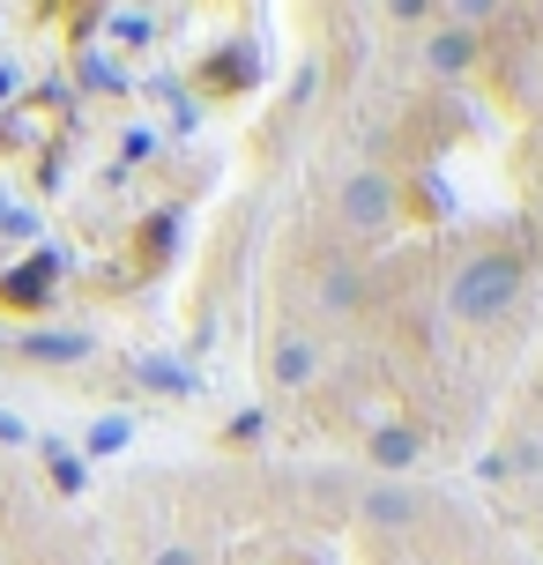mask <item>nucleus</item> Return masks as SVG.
Masks as SVG:
<instances>
[{
    "label": "nucleus",
    "instance_id": "13",
    "mask_svg": "<svg viewBox=\"0 0 543 565\" xmlns=\"http://www.w3.org/2000/svg\"><path fill=\"white\" fill-rule=\"evenodd\" d=\"M0 447H30V424L8 417V409H0Z\"/></svg>",
    "mask_w": 543,
    "mask_h": 565
},
{
    "label": "nucleus",
    "instance_id": "4",
    "mask_svg": "<svg viewBox=\"0 0 543 565\" xmlns=\"http://www.w3.org/2000/svg\"><path fill=\"white\" fill-rule=\"evenodd\" d=\"M15 358L67 372V365H89L97 358V335H83V328H30V335H15Z\"/></svg>",
    "mask_w": 543,
    "mask_h": 565
},
{
    "label": "nucleus",
    "instance_id": "1",
    "mask_svg": "<svg viewBox=\"0 0 543 565\" xmlns=\"http://www.w3.org/2000/svg\"><path fill=\"white\" fill-rule=\"evenodd\" d=\"M521 282H529V268H521V254H469L455 268V282H447V312L455 320H469V328H491L499 312H514Z\"/></svg>",
    "mask_w": 543,
    "mask_h": 565
},
{
    "label": "nucleus",
    "instance_id": "14",
    "mask_svg": "<svg viewBox=\"0 0 543 565\" xmlns=\"http://www.w3.org/2000/svg\"><path fill=\"white\" fill-rule=\"evenodd\" d=\"M231 439H260V409H238L231 417Z\"/></svg>",
    "mask_w": 543,
    "mask_h": 565
},
{
    "label": "nucleus",
    "instance_id": "3",
    "mask_svg": "<svg viewBox=\"0 0 543 565\" xmlns=\"http://www.w3.org/2000/svg\"><path fill=\"white\" fill-rule=\"evenodd\" d=\"M425 513H432V499L417 491V483L380 477V483H365V491H358V521H365V529H380V536H402V529H417Z\"/></svg>",
    "mask_w": 543,
    "mask_h": 565
},
{
    "label": "nucleus",
    "instance_id": "16",
    "mask_svg": "<svg viewBox=\"0 0 543 565\" xmlns=\"http://www.w3.org/2000/svg\"><path fill=\"white\" fill-rule=\"evenodd\" d=\"M536 529H543V513H536Z\"/></svg>",
    "mask_w": 543,
    "mask_h": 565
},
{
    "label": "nucleus",
    "instance_id": "11",
    "mask_svg": "<svg viewBox=\"0 0 543 565\" xmlns=\"http://www.w3.org/2000/svg\"><path fill=\"white\" fill-rule=\"evenodd\" d=\"M113 38L127 45V53H142L149 38H157V15H149V8H119V15H113Z\"/></svg>",
    "mask_w": 543,
    "mask_h": 565
},
{
    "label": "nucleus",
    "instance_id": "2",
    "mask_svg": "<svg viewBox=\"0 0 543 565\" xmlns=\"http://www.w3.org/2000/svg\"><path fill=\"white\" fill-rule=\"evenodd\" d=\"M336 216L358 238H380V231L395 224V179L387 171H350L343 186H336Z\"/></svg>",
    "mask_w": 543,
    "mask_h": 565
},
{
    "label": "nucleus",
    "instance_id": "5",
    "mask_svg": "<svg viewBox=\"0 0 543 565\" xmlns=\"http://www.w3.org/2000/svg\"><path fill=\"white\" fill-rule=\"evenodd\" d=\"M365 454H372V469H380V477L402 483L432 447H425V431H417V424H372V431H365Z\"/></svg>",
    "mask_w": 543,
    "mask_h": 565
},
{
    "label": "nucleus",
    "instance_id": "8",
    "mask_svg": "<svg viewBox=\"0 0 543 565\" xmlns=\"http://www.w3.org/2000/svg\"><path fill=\"white\" fill-rule=\"evenodd\" d=\"M313 298H320V312H358L365 276H358L350 260H328V268H320V282H313Z\"/></svg>",
    "mask_w": 543,
    "mask_h": 565
},
{
    "label": "nucleus",
    "instance_id": "6",
    "mask_svg": "<svg viewBox=\"0 0 543 565\" xmlns=\"http://www.w3.org/2000/svg\"><path fill=\"white\" fill-rule=\"evenodd\" d=\"M477 53H485V38L469 23H432L425 38V75H469L477 67Z\"/></svg>",
    "mask_w": 543,
    "mask_h": 565
},
{
    "label": "nucleus",
    "instance_id": "9",
    "mask_svg": "<svg viewBox=\"0 0 543 565\" xmlns=\"http://www.w3.org/2000/svg\"><path fill=\"white\" fill-rule=\"evenodd\" d=\"M0 298H8V306H45V298H53V260H30V268H15V276L0 282Z\"/></svg>",
    "mask_w": 543,
    "mask_h": 565
},
{
    "label": "nucleus",
    "instance_id": "7",
    "mask_svg": "<svg viewBox=\"0 0 543 565\" xmlns=\"http://www.w3.org/2000/svg\"><path fill=\"white\" fill-rule=\"evenodd\" d=\"M268 372H276V387L284 395H298V387H313V372H320V342L313 335H276V358H268Z\"/></svg>",
    "mask_w": 543,
    "mask_h": 565
},
{
    "label": "nucleus",
    "instance_id": "15",
    "mask_svg": "<svg viewBox=\"0 0 543 565\" xmlns=\"http://www.w3.org/2000/svg\"><path fill=\"white\" fill-rule=\"evenodd\" d=\"M149 565H201V558H194V551H187V543H164V551H157V558H149Z\"/></svg>",
    "mask_w": 543,
    "mask_h": 565
},
{
    "label": "nucleus",
    "instance_id": "12",
    "mask_svg": "<svg viewBox=\"0 0 543 565\" xmlns=\"http://www.w3.org/2000/svg\"><path fill=\"white\" fill-rule=\"evenodd\" d=\"M507 469H521V477H543V439H514Z\"/></svg>",
    "mask_w": 543,
    "mask_h": 565
},
{
    "label": "nucleus",
    "instance_id": "10",
    "mask_svg": "<svg viewBox=\"0 0 543 565\" xmlns=\"http://www.w3.org/2000/svg\"><path fill=\"white\" fill-rule=\"evenodd\" d=\"M127 439H135V417H97V424H89V439H83V461H89V454H119Z\"/></svg>",
    "mask_w": 543,
    "mask_h": 565
}]
</instances>
